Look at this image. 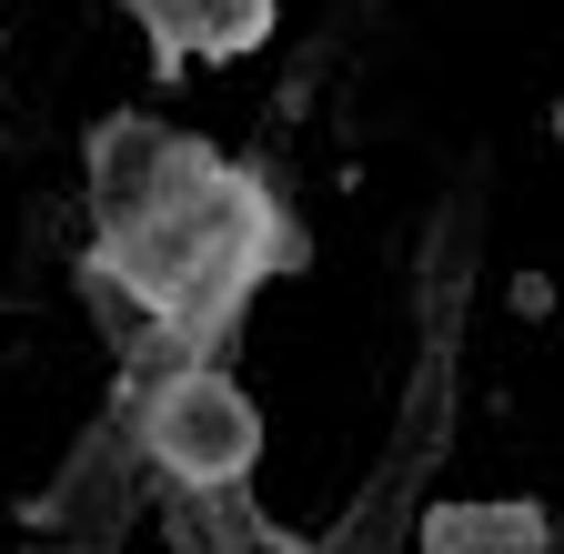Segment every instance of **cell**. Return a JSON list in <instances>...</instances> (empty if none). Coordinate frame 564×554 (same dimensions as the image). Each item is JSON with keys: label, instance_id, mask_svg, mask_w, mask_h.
<instances>
[{"label": "cell", "instance_id": "obj_1", "mask_svg": "<svg viewBox=\"0 0 564 554\" xmlns=\"http://www.w3.org/2000/svg\"><path fill=\"white\" fill-rule=\"evenodd\" d=\"M91 192H101V262L182 343L223 333L262 272L303 252L252 172L162 121H111L91 152Z\"/></svg>", "mask_w": 564, "mask_h": 554}, {"label": "cell", "instance_id": "obj_2", "mask_svg": "<svg viewBox=\"0 0 564 554\" xmlns=\"http://www.w3.org/2000/svg\"><path fill=\"white\" fill-rule=\"evenodd\" d=\"M152 444L192 474V484H232L252 464V413L212 383V373H182L162 403H152Z\"/></svg>", "mask_w": 564, "mask_h": 554}, {"label": "cell", "instance_id": "obj_3", "mask_svg": "<svg viewBox=\"0 0 564 554\" xmlns=\"http://www.w3.org/2000/svg\"><path fill=\"white\" fill-rule=\"evenodd\" d=\"M131 21L172 61H232L272 31V0H131Z\"/></svg>", "mask_w": 564, "mask_h": 554}]
</instances>
